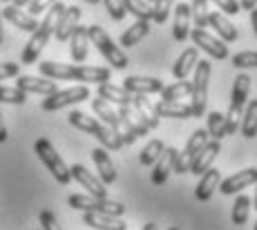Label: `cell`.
<instances>
[{
	"label": "cell",
	"mask_w": 257,
	"mask_h": 230,
	"mask_svg": "<svg viewBox=\"0 0 257 230\" xmlns=\"http://www.w3.org/2000/svg\"><path fill=\"white\" fill-rule=\"evenodd\" d=\"M38 70L45 78L52 81H81V83H110L112 72L107 67H92V65H65V63L43 61L38 63Z\"/></svg>",
	"instance_id": "cell-1"
},
{
	"label": "cell",
	"mask_w": 257,
	"mask_h": 230,
	"mask_svg": "<svg viewBox=\"0 0 257 230\" xmlns=\"http://www.w3.org/2000/svg\"><path fill=\"white\" fill-rule=\"evenodd\" d=\"M123 7L127 14L137 18V21H152V7L146 0H123Z\"/></svg>",
	"instance_id": "cell-37"
},
{
	"label": "cell",
	"mask_w": 257,
	"mask_h": 230,
	"mask_svg": "<svg viewBox=\"0 0 257 230\" xmlns=\"http://www.w3.org/2000/svg\"><path fill=\"white\" fill-rule=\"evenodd\" d=\"M164 81L161 78H150V76H127L123 81V90L130 94H157L164 90Z\"/></svg>",
	"instance_id": "cell-18"
},
{
	"label": "cell",
	"mask_w": 257,
	"mask_h": 230,
	"mask_svg": "<svg viewBox=\"0 0 257 230\" xmlns=\"http://www.w3.org/2000/svg\"><path fill=\"white\" fill-rule=\"evenodd\" d=\"M219 181H221L219 170H215V168L206 170V172L201 174L199 185L195 188V197L199 199V201H210V197H212V192H215V188H219Z\"/></svg>",
	"instance_id": "cell-29"
},
{
	"label": "cell",
	"mask_w": 257,
	"mask_h": 230,
	"mask_svg": "<svg viewBox=\"0 0 257 230\" xmlns=\"http://www.w3.org/2000/svg\"><path fill=\"white\" fill-rule=\"evenodd\" d=\"M239 130L246 139H255L257 136V99L246 103V110H244V114H241Z\"/></svg>",
	"instance_id": "cell-31"
},
{
	"label": "cell",
	"mask_w": 257,
	"mask_h": 230,
	"mask_svg": "<svg viewBox=\"0 0 257 230\" xmlns=\"http://www.w3.org/2000/svg\"><path fill=\"white\" fill-rule=\"evenodd\" d=\"M208 25L215 29V34H217V36H219L224 43H235V41H237V29H235V25H233L230 21H226L224 14L210 12Z\"/></svg>",
	"instance_id": "cell-28"
},
{
	"label": "cell",
	"mask_w": 257,
	"mask_h": 230,
	"mask_svg": "<svg viewBox=\"0 0 257 230\" xmlns=\"http://www.w3.org/2000/svg\"><path fill=\"white\" fill-rule=\"evenodd\" d=\"M83 223L96 230H127V223L121 221V217L98 212H83Z\"/></svg>",
	"instance_id": "cell-22"
},
{
	"label": "cell",
	"mask_w": 257,
	"mask_h": 230,
	"mask_svg": "<svg viewBox=\"0 0 257 230\" xmlns=\"http://www.w3.org/2000/svg\"><path fill=\"white\" fill-rule=\"evenodd\" d=\"M103 5H105L107 14H110L114 21H123L125 18V7H123V0H103Z\"/></svg>",
	"instance_id": "cell-43"
},
{
	"label": "cell",
	"mask_w": 257,
	"mask_h": 230,
	"mask_svg": "<svg viewBox=\"0 0 257 230\" xmlns=\"http://www.w3.org/2000/svg\"><path fill=\"white\" fill-rule=\"evenodd\" d=\"M190 96V81H177L161 90V101H184Z\"/></svg>",
	"instance_id": "cell-34"
},
{
	"label": "cell",
	"mask_w": 257,
	"mask_h": 230,
	"mask_svg": "<svg viewBox=\"0 0 257 230\" xmlns=\"http://www.w3.org/2000/svg\"><path fill=\"white\" fill-rule=\"evenodd\" d=\"M27 101V94L18 87H3L0 85V103H12V105H23Z\"/></svg>",
	"instance_id": "cell-41"
},
{
	"label": "cell",
	"mask_w": 257,
	"mask_h": 230,
	"mask_svg": "<svg viewBox=\"0 0 257 230\" xmlns=\"http://www.w3.org/2000/svg\"><path fill=\"white\" fill-rule=\"evenodd\" d=\"M190 38L197 45V50L206 52L210 58H215V61H226V58H228V45H224L221 38L212 36L206 29H197V27L190 29Z\"/></svg>",
	"instance_id": "cell-10"
},
{
	"label": "cell",
	"mask_w": 257,
	"mask_h": 230,
	"mask_svg": "<svg viewBox=\"0 0 257 230\" xmlns=\"http://www.w3.org/2000/svg\"><path fill=\"white\" fill-rule=\"evenodd\" d=\"M67 121H70V125H74L76 130L85 132V134H92L94 139L101 143V148L105 150H121L123 145V139L118 136V132H114L112 128H107V125H103L101 121L92 119V116L83 114V112L74 110L67 114Z\"/></svg>",
	"instance_id": "cell-3"
},
{
	"label": "cell",
	"mask_w": 257,
	"mask_h": 230,
	"mask_svg": "<svg viewBox=\"0 0 257 230\" xmlns=\"http://www.w3.org/2000/svg\"><path fill=\"white\" fill-rule=\"evenodd\" d=\"M255 230H257V223H255Z\"/></svg>",
	"instance_id": "cell-59"
},
{
	"label": "cell",
	"mask_w": 257,
	"mask_h": 230,
	"mask_svg": "<svg viewBox=\"0 0 257 230\" xmlns=\"http://www.w3.org/2000/svg\"><path fill=\"white\" fill-rule=\"evenodd\" d=\"M208 143V132L206 130H195L190 134V139H188L184 152H179L177 156V163H175V172L177 174H184V172H190V165L192 161H195V156L199 154V150L204 148V145Z\"/></svg>",
	"instance_id": "cell-11"
},
{
	"label": "cell",
	"mask_w": 257,
	"mask_h": 230,
	"mask_svg": "<svg viewBox=\"0 0 257 230\" xmlns=\"http://www.w3.org/2000/svg\"><path fill=\"white\" fill-rule=\"evenodd\" d=\"M172 3H175V0H155V3H152V21H155L157 25H164L168 21Z\"/></svg>",
	"instance_id": "cell-40"
},
{
	"label": "cell",
	"mask_w": 257,
	"mask_h": 230,
	"mask_svg": "<svg viewBox=\"0 0 257 230\" xmlns=\"http://www.w3.org/2000/svg\"><path fill=\"white\" fill-rule=\"evenodd\" d=\"M63 9H65V5L63 3H54L52 7L47 9V16L43 18V23H38V29L32 34L29 43L25 45V50H23V56H21L23 65H32V63L38 61L41 52L45 50L49 36H52L54 29H56V23H58V18H61Z\"/></svg>",
	"instance_id": "cell-2"
},
{
	"label": "cell",
	"mask_w": 257,
	"mask_h": 230,
	"mask_svg": "<svg viewBox=\"0 0 257 230\" xmlns=\"http://www.w3.org/2000/svg\"><path fill=\"white\" fill-rule=\"evenodd\" d=\"M18 72H21L18 63H0V81H7V78H12V76H18Z\"/></svg>",
	"instance_id": "cell-46"
},
{
	"label": "cell",
	"mask_w": 257,
	"mask_h": 230,
	"mask_svg": "<svg viewBox=\"0 0 257 230\" xmlns=\"http://www.w3.org/2000/svg\"><path fill=\"white\" fill-rule=\"evenodd\" d=\"M255 181H257V168H244V170H239V172H235L233 177L219 181V192L224 194V197H228V194H237V192H241L244 188L253 185Z\"/></svg>",
	"instance_id": "cell-13"
},
{
	"label": "cell",
	"mask_w": 257,
	"mask_h": 230,
	"mask_svg": "<svg viewBox=\"0 0 257 230\" xmlns=\"http://www.w3.org/2000/svg\"><path fill=\"white\" fill-rule=\"evenodd\" d=\"M248 92H250V78L246 74H239L233 83V94H230V105L237 110H244L246 101H248Z\"/></svg>",
	"instance_id": "cell-33"
},
{
	"label": "cell",
	"mask_w": 257,
	"mask_h": 230,
	"mask_svg": "<svg viewBox=\"0 0 257 230\" xmlns=\"http://www.w3.org/2000/svg\"><path fill=\"white\" fill-rule=\"evenodd\" d=\"M155 110L159 119L161 116L166 119H190L192 116V107L186 101H159L155 103Z\"/></svg>",
	"instance_id": "cell-24"
},
{
	"label": "cell",
	"mask_w": 257,
	"mask_h": 230,
	"mask_svg": "<svg viewBox=\"0 0 257 230\" xmlns=\"http://www.w3.org/2000/svg\"><path fill=\"white\" fill-rule=\"evenodd\" d=\"M87 36H90V43L101 52V56L110 63L114 70H125L127 67V56L121 52V47L114 45L107 32L101 25H90L87 27Z\"/></svg>",
	"instance_id": "cell-5"
},
{
	"label": "cell",
	"mask_w": 257,
	"mask_h": 230,
	"mask_svg": "<svg viewBox=\"0 0 257 230\" xmlns=\"http://www.w3.org/2000/svg\"><path fill=\"white\" fill-rule=\"evenodd\" d=\"M3 16L7 18L9 23H12L14 27H18V29H23V32H29V34H34L38 29V21L34 16H29V14H25L23 9H18V7H14V5H7V7L3 9Z\"/></svg>",
	"instance_id": "cell-25"
},
{
	"label": "cell",
	"mask_w": 257,
	"mask_h": 230,
	"mask_svg": "<svg viewBox=\"0 0 257 230\" xmlns=\"http://www.w3.org/2000/svg\"><path fill=\"white\" fill-rule=\"evenodd\" d=\"M5 41V34H3V12H0V45H3Z\"/></svg>",
	"instance_id": "cell-52"
},
{
	"label": "cell",
	"mask_w": 257,
	"mask_h": 230,
	"mask_svg": "<svg viewBox=\"0 0 257 230\" xmlns=\"http://www.w3.org/2000/svg\"><path fill=\"white\" fill-rule=\"evenodd\" d=\"M92 161H94V165H96V170H98V179L103 181L105 185H112V183H116V168H114V163H112V159H110V154H107V150L105 148H94L92 150Z\"/></svg>",
	"instance_id": "cell-20"
},
{
	"label": "cell",
	"mask_w": 257,
	"mask_h": 230,
	"mask_svg": "<svg viewBox=\"0 0 257 230\" xmlns=\"http://www.w3.org/2000/svg\"><path fill=\"white\" fill-rule=\"evenodd\" d=\"M12 3H14V7H18V9H21V7H25V5H29V3H32V0H12Z\"/></svg>",
	"instance_id": "cell-51"
},
{
	"label": "cell",
	"mask_w": 257,
	"mask_h": 230,
	"mask_svg": "<svg viewBox=\"0 0 257 230\" xmlns=\"http://www.w3.org/2000/svg\"><path fill=\"white\" fill-rule=\"evenodd\" d=\"M7 141V128H5V121H3V114H0V143Z\"/></svg>",
	"instance_id": "cell-49"
},
{
	"label": "cell",
	"mask_w": 257,
	"mask_h": 230,
	"mask_svg": "<svg viewBox=\"0 0 257 230\" xmlns=\"http://www.w3.org/2000/svg\"><path fill=\"white\" fill-rule=\"evenodd\" d=\"M3 3H12V0H3Z\"/></svg>",
	"instance_id": "cell-57"
},
{
	"label": "cell",
	"mask_w": 257,
	"mask_h": 230,
	"mask_svg": "<svg viewBox=\"0 0 257 230\" xmlns=\"http://www.w3.org/2000/svg\"><path fill=\"white\" fill-rule=\"evenodd\" d=\"M250 201L246 194H237L235 203H233V223L235 226H244L246 221H248V214H250Z\"/></svg>",
	"instance_id": "cell-35"
},
{
	"label": "cell",
	"mask_w": 257,
	"mask_h": 230,
	"mask_svg": "<svg viewBox=\"0 0 257 230\" xmlns=\"http://www.w3.org/2000/svg\"><path fill=\"white\" fill-rule=\"evenodd\" d=\"M212 3H215L219 9H224L228 16H235V14H239V3H237V0H212Z\"/></svg>",
	"instance_id": "cell-47"
},
{
	"label": "cell",
	"mask_w": 257,
	"mask_h": 230,
	"mask_svg": "<svg viewBox=\"0 0 257 230\" xmlns=\"http://www.w3.org/2000/svg\"><path fill=\"white\" fill-rule=\"evenodd\" d=\"M210 72H212V65L208 61H199V63H197L195 76H192V81H190V107H192V116H195V119L206 116Z\"/></svg>",
	"instance_id": "cell-4"
},
{
	"label": "cell",
	"mask_w": 257,
	"mask_h": 230,
	"mask_svg": "<svg viewBox=\"0 0 257 230\" xmlns=\"http://www.w3.org/2000/svg\"><path fill=\"white\" fill-rule=\"evenodd\" d=\"M70 172H72V179L78 181V183H81L83 188L87 190V194H92V197H98V199H107V188H105V183H103V181L98 179V177H94V174L85 168V165H81V163L72 165Z\"/></svg>",
	"instance_id": "cell-12"
},
{
	"label": "cell",
	"mask_w": 257,
	"mask_h": 230,
	"mask_svg": "<svg viewBox=\"0 0 257 230\" xmlns=\"http://www.w3.org/2000/svg\"><path fill=\"white\" fill-rule=\"evenodd\" d=\"M54 3H56V0H32V3L27 5V7H29V16L36 18L38 14H43L45 9H49Z\"/></svg>",
	"instance_id": "cell-45"
},
{
	"label": "cell",
	"mask_w": 257,
	"mask_h": 230,
	"mask_svg": "<svg viewBox=\"0 0 257 230\" xmlns=\"http://www.w3.org/2000/svg\"><path fill=\"white\" fill-rule=\"evenodd\" d=\"M190 5L179 3L175 9V23H172V38L177 43H184L190 36Z\"/></svg>",
	"instance_id": "cell-21"
},
{
	"label": "cell",
	"mask_w": 257,
	"mask_h": 230,
	"mask_svg": "<svg viewBox=\"0 0 257 230\" xmlns=\"http://www.w3.org/2000/svg\"><path fill=\"white\" fill-rule=\"evenodd\" d=\"M257 7V0H239V9H246V12H253Z\"/></svg>",
	"instance_id": "cell-48"
},
{
	"label": "cell",
	"mask_w": 257,
	"mask_h": 230,
	"mask_svg": "<svg viewBox=\"0 0 257 230\" xmlns=\"http://www.w3.org/2000/svg\"><path fill=\"white\" fill-rule=\"evenodd\" d=\"M219 152H221V143H219V141L208 139V143L199 150V154H197L195 161H192L190 172L192 174H204L206 170L212 168V163H215V159L219 156Z\"/></svg>",
	"instance_id": "cell-16"
},
{
	"label": "cell",
	"mask_w": 257,
	"mask_h": 230,
	"mask_svg": "<svg viewBox=\"0 0 257 230\" xmlns=\"http://www.w3.org/2000/svg\"><path fill=\"white\" fill-rule=\"evenodd\" d=\"M38 219H41V230H63L61 223H58V219L54 217L52 210H41Z\"/></svg>",
	"instance_id": "cell-44"
},
{
	"label": "cell",
	"mask_w": 257,
	"mask_h": 230,
	"mask_svg": "<svg viewBox=\"0 0 257 230\" xmlns=\"http://www.w3.org/2000/svg\"><path fill=\"white\" fill-rule=\"evenodd\" d=\"M233 65L237 70H250L257 67V52H239L233 56Z\"/></svg>",
	"instance_id": "cell-42"
},
{
	"label": "cell",
	"mask_w": 257,
	"mask_h": 230,
	"mask_svg": "<svg viewBox=\"0 0 257 230\" xmlns=\"http://www.w3.org/2000/svg\"><path fill=\"white\" fill-rule=\"evenodd\" d=\"M81 9L78 7H65L56 23V29H54V36H56L58 43L70 41V36L74 34V29L78 27V21H81Z\"/></svg>",
	"instance_id": "cell-15"
},
{
	"label": "cell",
	"mask_w": 257,
	"mask_h": 230,
	"mask_svg": "<svg viewBox=\"0 0 257 230\" xmlns=\"http://www.w3.org/2000/svg\"><path fill=\"white\" fill-rule=\"evenodd\" d=\"M85 99H90L87 85H76V87H67V90L54 92L52 96H47V99L41 103V107L45 112H56V110H63V107L74 105V103H81Z\"/></svg>",
	"instance_id": "cell-9"
},
{
	"label": "cell",
	"mask_w": 257,
	"mask_h": 230,
	"mask_svg": "<svg viewBox=\"0 0 257 230\" xmlns=\"http://www.w3.org/2000/svg\"><path fill=\"white\" fill-rule=\"evenodd\" d=\"M98 99L107 101L110 105H132V94L130 92H125L123 87L118 85H112V83H101L98 85Z\"/></svg>",
	"instance_id": "cell-26"
},
{
	"label": "cell",
	"mask_w": 257,
	"mask_h": 230,
	"mask_svg": "<svg viewBox=\"0 0 257 230\" xmlns=\"http://www.w3.org/2000/svg\"><path fill=\"white\" fill-rule=\"evenodd\" d=\"M34 152L38 154V159L45 163V168L52 172V177L58 181L61 185H67L72 181V172L70 168L65 165V161H63V156L54 150V145L49 143L47 139H38L36 143H34Z\"/></svg>",
	"instance_id": "cell-6"
},
{
	"label": "cell",
	"mask_w": 257,
	"mask_h": 230,
	"mask_svg": "<svg viewBox=\"0 0 257 230\" xmlns=\"http://www.w3.org/2000/svg\"><path fill=\"white\" fill-rule=\"evenodd\" d=\"M208 0H192L190 5V18L192 23H195L197 29H204L206 25H208Z\"/></svg>",
	"instance_id": "cell-36"
},
{
	"label": "cell",
	"mask_w": 257,
	"mask_h": 230,
	"mask_svg": "<svg viewBox=\"0 0 257 230\" xmlns=\"http://www.w3.org/2000/svg\"><path fill=\"white\" fill-rule=\"evenodd\" d=\"M250 23H253V29H255V36H257V7L250 12Z\"/></svg>",
	"instance_id": "cell-50"
},
{
	"label": "cell",
	"mask_w": 257,
	"mask_h": 230,
	"mask_svg": "<svg viewBox=\"0 0 257 230\" xmlns=\"http://www.w3.org/2000/svg\"><path fill=\"white\" fill-rule=\"evenodd\" d=\"M150 34V21H137L132 27H127L121 36V45L123 47H135L137 43H141L143 38Z\"/></svg>",
	"instance_id": "cell-32"
},
{
	"label": "cell",
	"mask_w": 257,
	"mask_h": 230,
	"mask_svg": "<svg viewBox=\"0 0 257 230\" xmlns=\"http://www.w3.org/2000/svg\"><path fill=\"white\" fill-rule=\"evenodd\" d=\"M83 3H90V5H96V3H101V0H83Z\"/></svg>",
	"instance_id": "cell-55"
},
{
	"label": "cell",
	"mask_w": 257,
	"mask_h": 230,
	"mask_svg": "<svg viewBox=\"0 0 257 230\" xmlns=\"http://www.w3.org/2000/svg\"><path fill=\"white\" fill-rule=\"evenodd\" d=\"M143 230H159V228H157V223H146V226H143Z\"/></svg>",
	"instance_id": "cell-53"
},
{
	"label": "cell",
	"mask_w": 257,
	"mask_h": 230,
	"mask_svg": "<svg viewBox=\"0 0 257 230\" xmlns=\"http://www.w3.org/2000/svg\"><path fill=\"white\" fill-rule=\"evenodd\" d=\"M116 112H118V121H121L118 136L123 139V145L135 143L139 136L148 134V128L143 125V121L139 119V116H137V112H135L132 105H121V107H116Z\"/></svg>",
	"instance_id": "cell-8"
},
{
	"label": "cell",
	"mask_w": 257,
	"mask_h": 230,
	"mask_svg": "<svg viewBox=\"0 0 257 230\" xmlns=\"http://www.w3.org/2000/svg\"><path fill=\"white\" fill-rule=\"evenodd\" d=\"M148 3H155V0H148Z\"/></svg>",
	"instance_id": "cell-58"
},
{
	"label": "cell",
	"mask_w": 257,
	"mask_h": 230,
	"mask_svg": "<svg viewBox=\"0 0 257 230\" xmlns=\"http://www.w3.org/2000/svg\"><path fill=\"white\" fill-rule=\"evenodd\" d=\"M253 205L257 208V181H255V199H253Z\"/></svg>",
	"instance_id": "cell-54"
},
{
	"label": "cell",
	"mask_w": 257,
	"mask_h": 230,
	"mask_svg": "<svg viewBox=\"0 0 257 230\" xmlns=\"http://www.w3.org/2000/svg\"><path fill=\"white\" fill-rule=\"evenodd\" d=\"M168 230H179V228H175V226H172V228H168Z\"/></svg>",
	"instance_id": "cell-56"
},
{
	"label": "cell",
	"mask_w": 257,
	"mask_h": 230,
	"mask_svg": "<svg viewBox=\"0 0 257 230\" xmlns=\"http://www.w3.org/2000/svg\"><path fill=\"white\" fill-rule=\"evenodd\" d=\"M70 54L74 63H83L87 58V45H90V36H87V27L78 25L74 29V34L70 36Z\"/></svg>",
	"instance_id": "cell-30"
},
{
	"label": "cell",
	"mask_w": 257,
	"mask_h": 230,
	"mask_svg": "<svg viewBox=\"0 0 257 230\" xmlns=\"http://www.w3.org/2000/svg\"><path fill=\"white\" fill-rule=\"evenodd\" d=\"M197 63H199V50L197 47H188V50L181 52V56L172 65V74H175L177 81H184V78L190 76V72H195Z\"/></svg>",
	"instance_id": "cell-23"
},
{
	"label": "cell",
	"mask_w": 257,
	"mask_h": 230,
	"mask_svg": "<svg viewBox=\"0 0 257 230\" xmlns=\"http://www.w3.org/2000/svg\"><path fill=\"white\" fill-rule=\"evenodd\" d=\"M177 156H179V150L177 148H166L164 152H161V156L155 161V165H152V174H150V181L155 185H164L166 179L170 177V172L175 170V163H177Z\"/></svg>",
	"instance_id": "cell-14"
},
{
	"label": "cell",
	"mask_w": 257,
	"mask_h": 230,
	"mask_svg": "<svg viewBox=\"0 0 257 230\" xmlns=\"http://www.w3.org/2000/svg\"><path fill=\"white\" fill-rule=\"evenodd\" d=\"M16 87L23 90L25 94H43V96H52L54 92H58L56 83L52 78H38V76H18Z\"/></svg>",
	"instance_id": "cell-17"
},
{
	"label": "cell",
	"mask_w": 257,
	"mask_h": 230,
	"mask_svg": "<svg viewBox=\"0 0 257 230\" xmlns=\"http://www.w3.org/2000/svg\"><path fill=\"white\" fill-rule=\"evenodd\" d=\"M132 107H135L137 116L143 121V125L148 130L159 128V114L155 110V103L150 99H146V94H132Z\"/></svg>",
	"instance_id": "cell-19"
},
{
	"label": "cell",
	"mask_w": 257,
	"mask_h": 230,
	"mask_svg": "<svg viewBox=\"0 0 257 230\" xmlns=\"http://www.w3.org/2000/svg\"><path fill=\"white\" fill-rule=\"evenodd\" d=\"M164 150H166V143H164V141H161V139L150 141V143H148L146 148L141 150V154H139L141 165H155V161L159 159Z\"/></svg>",
	"instance_id": "cell-38"
},
{
	"label": "cell",
	"mask_w": 257,
	"mask_h": 230,
	"mask_svg": "<svg viewBox=\"0 0 257 230\" xmlns=\"http://www.w3.org/2000/svg\"><path fill=\"white\" fill-rule=\"evenodd\" d=\"M70 208L81 210V212H98V214H112V217H121L125 212V205L110 199H98L92 194H70L67 199Z\"/></svg>",
	"instance_id": "cell-7"
},
{
	"label": "cell",
	"mask_w": 257,
	"mask_h": 230,
	"mask_svg": "<svg viewBox=\"0 0 257 230\" xmlns=\"http://www.w3.org/2000/svg\"><path fill=\"white\" fill-rule=\"evenodd\" d=\"M208 136L210 139H215V141H219V139H224L226 136V119H224V114H219V112H210L208 116Z\"/></svg>",
	"instance_id": "cell-39"
},
{
	"label": "cell",
	"mask_w": 257,
	"mask_h": 230,
	"mask_svg": "<svg viewBox=\"0 0 257 230\" xmlns=\"http://www.w3.org/2000/svg\"><path fill=\"white\" fill-rule=\"evenodd\" d=\"M92 110L96 116H101V123L112 128L114 132L121 130V121H118V112L114 105H110L107 101L103 99H92Z\"/></svg>",
	"instance_id": "cell-27"
}]
</instances>
